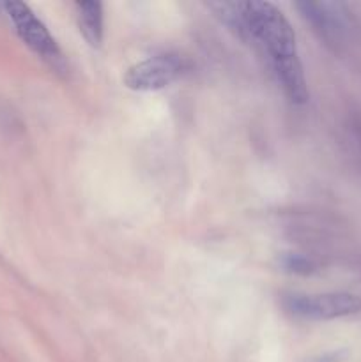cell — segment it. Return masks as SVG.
<instances>
[{
    "label": "cell",
    "mask_w": 361,
    "mask_h": 362,
    "mask_svg": "<svg viewBox=\"0 0 361 362\" xmlns=\"http://www.w3.org/2000/svg\"><path fill=\"white\" fill-rule=\"evenodd\" d=\"M241 37L260 42L273 66L299 59L294 28L282 11L269 2H241Z\"/></svg>",
    "instance_id": "6da1fadb"
},
{
    "label": "cell",
    "mask_w": 361,
    "mask_h": 362,
    "mask_svg": "<svg viewBox=\"0 0 361 362\" xmlns=\"http://www.w3.org/2000/svg\"><path fill=\"white\" fill-rule=\"evenodd\" d=\"M297 9L328 45H336L342 41L345 34V13L340 4L299 2Z\"/></svg>",
    "instance_id": "5b68a950"
},
{
    "label": "cell",
    "mask_w": 361,
    "mask_h": 362,
    "mask_svg": "<svg viewBox=\"0 0 361 362\" xmlns=\"http://www.w3.org/2000/svg\"><path fill=\"white\" fill-rule=\"evenodd\" d=\"M283 308L292 317L303 320H335L361 311V297L347 292L321 293V296H289Z\"/></svg>",
    "instance_id": "7a4b0ae2"
},
{
    "label": "cell",
    "mask_w": 361,
    "mask_h": 362,
    "mask_svg": "<svg viewBox=\"0 0 361 362\" xmlns=\"http://www.w3.org/2000/svg\"><path fill=\"white\" fill-rule=\"evenodd\" d=\"M184 62L177 55H154L134 64L124 74L127 88L138 92L161 90L183 74Z\"/></svg>",
    "instance_id": "277c9868"
},
{
    "label": "cell",
    "mask_w": 361,
    "mask_h": 362,
    "mask_svg": "<svg viewBox=\"0 0 361 362\" xmlns=\"http://www.w3.org/2000/svg\"><path fill=\"white\" fill-rule=\"evenodd\" d=\"M2 7L6 9L7 16L11 18L14 27H16V32L21 37V41H23L32 52L38 53V55L41 57V59H45L52 67L62 66L64 59L62 53H60V48L57 46V41L52 37L48 28L35 18V14L32 13L30 7H28L27 4L4 2Z\"/></svg>",
    "instance_id": "3957f363"
},
{
    "label": "cell",
    "mask_w": 361,
    "mask_h": 362,
    "mask_svg": "<svg viewBox=\"0 0 361 362\" xmlns=\"http://www.w3.org/2000/svg\"><path fill=\"white\" fill-rule=\"evenodd\" d=\"M76 16L80 32L91 46H99L103 41V4L76 2Z\"/></svg>",
    "instance_id": "8992f818"
},
{
    "label": "cell",
    "mask_w": 361,
    "mask_h": 362,
    "mask_svg": "<svg viewBox=\"0 0 361 362\" xmlns=\"http://www.w3.org/2000/svg\"><path fill=\"white\" fill-rule=\"evenodd\" d=\"M282 264L287 271L294 274H311L315 271L314 262L308 260L303 255H287Z\"/></svg>",
    "instance_id": "52a82bcc"
}]
</instances>
